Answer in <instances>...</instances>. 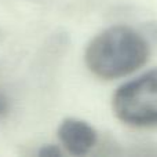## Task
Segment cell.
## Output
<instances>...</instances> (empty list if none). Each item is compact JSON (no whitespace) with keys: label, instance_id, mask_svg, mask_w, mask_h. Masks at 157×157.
<instances>
[{"label":"cell","instance_id":"obj_1","mask_svg":"<svg viewBox=\"0 0 157 157\" xmlns=\"http://www.w3.org/2000/svg\"><path fill=\"white\" fill-rule=\"evenodd\" d=\"M149 55L150 47L141 33L125 25H113L92 37L84 61L94 76L114 80L141 69Z\"/></svg>","mask_w":157,"mask_h":157},{"label":"cell","instance_id":"obj_2","mask_svg":"<svg viewBox=\"0 0 157 157\" xmlns=\"http://www.w3.org/2000/svg\"><path fill=\"white\" fill-rule=\"evenodd\" d=\"M112 109L120 121L131 127L157 125V69L119 87L112 98Z\"/></svg>","mask_w":157,"mask_h":157},{"label":"cell","instance_id":"obj_3","mask_svg":"<svg viewBox=\"0 0 157 157\" xmlns=\"http://www.w3.org/2000/svg\"><path fill=\"white\" fill-rule=\"evenodd\" d=\"M58 139L63 149L73 156H84L97 145L98 134L90 123L75 117L63 119L58 125Z\"/></svg>","mask_w":157,"mask_h":157},{"label":"cell","instance_id":"obj_4","mask_svg":"<svg viewBox=\"0 0 157 157\" xmlns=\"http://www.w3.org/2000/svg\"><path fill=\"white\" fill-rule=\"evenodd\" d=\"M37 155H40V156H61L62 155V150L58 149L55 145H44L37 152Z\"/></svg>","mask_w":157,"mask_h":157}]
</instances>
